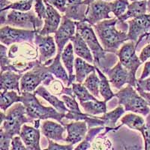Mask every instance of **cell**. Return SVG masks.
Here are the masks:
<instances>
[{
    "instance_id": "1",
    "label": "cell",
    "mask_w": 150,
    "mask_h": 150,
    "mask_svg": "<svg viewBox=\"0 0 150 150\" xmlns=\"http://www.w3.org/2000/svg\"><path fill=\"white\" fill-rule=\"evenodd\" d=\"M77 33H78L89 46L91 52L93 53L94 63L98 68H101L103 73L109 70L116 62V56L112 54H107L108 52L104 50L96 38V33L92 27V25L86 21L76 22Z\"/></svg>"
},
{
    "instance_id": "2",
    "label": "cell",
    "mask_w": 150,
    "mask_h": 150,
    "mask_svg": "<svg viewBox=\"0 0 150 150\" xmlns=\"http://www.w3.org/2000/svg\"><path fill=\"white\" fill-rule=\"evenodd\" d=\"M118 22L119 19L115 17L101 21L93 26L103 48L108 53L116 54L120 45L129 40L125 32L116 29Z\"/></svg>"
},
{
    "instance_id": "3",
    "label": "cell",
    "mask_w": 150,
    "mask_h": 150,
    "mask_svg": "<svg viewBox=\"0 0 150 150\" xmlns=\"http://www.w3.org/2000/svg\"><path fill=\"white\" fill-rule=\"evenodd\" d=\"M21 102L26 108V116L32 120L53 119L58 121L62 125H65L62 122V119L65 118V115L59 112L54 108L43 106L36 98L35 93L22 92L21 95Z\"/></svg>"
},
{
    "instance_id": "4",
    "label": "cell",
    "mask_w": 150,
    "mask_h": 150,
    "mask_svg": "<svg viewBox=\"0 0 150 150\" xmlns=\"http://www.w3.org/2000/svg\"><path fill=\"white\" fill-rule=\"evenodd\" d=\"M115 96L119 99V104L124 106L125 111H132L144 116H147L150 113L148 103L137 92L132 86L128 85L120 89V92L115 94Z\"/></svg>"
},
{
    "instance_id": "5",
    "label": "cell",
    "mask_w": 150,
    "mask_h": 150,
    "mask_svg": "<svg viewBox=\"0 0 150 150\" xmlns=\"http://www.w3.org/2000/svg\"><path fill=\"white\" fill-rule=\"evenodd\" d=\"M26 114V108L21 102L13 106L7 114L5 115L4 112H2V129L12 137L21 134V126L24 123L33 122L32 119H28V116H25Z\"/></svg>"
},
{
    "instance_id": "6",
    "label": "cell",
    "mask_w": 150,
    "mask_h": 150,
    "mask_svg": "<svg viewBox=\"0 0 150 150\" xmlns=\"http://www.w3.org/2000/svg\"><path fill=\"white\" fill-rule=\"evenodd\" d=\"M52 81L54 80L47 66L39 62L29 71L23 75L21 80V93L35 92L41 83L43 82L44 85L49 86Z\"/></svg>"
},
{
    "instance_id": "7",
    "label": "cell",
    "mask_w": 150,
    "mask_h": 150,
    "mask_svg": "<svg viewBox=\"0 0 150 150\" xmlns=\"http://www.w3.org/2000/svg\"><path fill=\"white\" fill-rule=\"evenodd\" d=\"M4 24L12 27L31 29L38 33L44 26V21L38 17L34 10L26 12L10 10L8 12L7 11Z\"/></svg>"
},
{
    "instance_id": "8",
    "label": "cell",
    "mask_w": 150,
    "mask_h": 150,
    "mask_svg": "<svg viewBox=\"0 0 150 150\" xmlns=\"http://www.w3.org/2000/svg\"><path fill=\"white\" fill-rule=\"evenodd\" d=\"M136 50L135 43L131 41L124 44L116 54L122 65L128 71L131 80L137 87V80L136 79V72L143 62L136 55Z\"/></svg>"
},
{
    "instance_id": "9",
    "label": "cell",
    "mask_w": 150,
    "mask_h": 150,
    "mask_svg": "<svg viewBox=\"0 0 150 150\" xmlns=\"http://www.w3.org/2000/svg\"><path fill=\"white\" fill-rule=\"evenodd\" d=\"M128 23V39L133 41L137 48L140 41L150 34V14L143 15L129 20Z\"/></svg>"
},
{
    "instance_id": "10",
    "label": "cell",
    "mask_w": 150,
    "mask_h": 150,
    "mask_svg": "<svg viewBox=\"0 0 150 150\" xmlns=\"http://www.w3.org/2000/svg\"><path fill=\"white\" fill-rule=\"evenodd\" d=\"M37 31L19 29L9 26H2L0 30V40L2 44L10 45L14 43H33Z\"/></svg>"
},
{
    "instance_id": "11",
    "label": "cell",
    "mask_w": 150,
    "mask_h": 150,
    "mask_svg": "<svg viewBox=\"0 0 150 150\" xmlns=\"http://www.w3.org/2000/svg\"><path fill=\"white\" fill-rule=\"evenodd\" d=\"M110 2L104 0H96L89 4L86 13V21L92 26H95L101 21L111 19Z\"/></svg>"
},
{
    "instance_id": "12",
    "label": "cell",
    "mask_w": 150,
    "mask_h": 150,
    "mask_svg": "<svg viewBox=\"0 0 150 150\" xmlns=\"http://www.w3.org/2000/svg\"><path fill=\"white\" fill-rule=\"evenodd\" d=\"M77 29L76 22L68 18L65 15L62 16L61 23L55 33V41H56L58 53L57 54L62 55L65 47L68 41L71 39V38L76 34L75 29Z\"/></svg>"
},
{
    "instance_id": "13",
    "label": "cell",
    "mask_w": 150,
    "mask_h": 150,
    "mask_svg": "<svg viewBox=\"0 0 150 150\" xmlns=\"http://www.w3.org/2000/svg\"><path fill=\"white\" fill-rule=\"evenodd\" d=\"M104 74L108 75L110 83L116 89H121L122 87L126 83L136 88V86L131 80L129 73L126 68L123 67L120 62H118L114 67L110 68Z\"/></svg>"
},
{
    "instance_id": "14",
    "label": "cell",
    "mask_w": 150,
    "mask_h": 150,
    "mask_svg": "<svg viewBox=\"0 0 150 150\" xmlns=\"http://www.w3.org/2000/svg\"><path fill=\"white\" fill-rule=\"evenodd\" d=\"M35 44L39 50L40 63L44 64L46 62L52 59L56 53V45L53 38L51 36H42L36 33L35 38Z\"/></svg>"
},
{
    "instance_id": "15",
    "label": "cell",
    "mask_w": 150,
    "mask_h": 150,
    "mask_svg": "<svg viewBox=\"0 0 150 150\" xmlns=\"http://www.w3.org/2000/svg\"><path fill=\"white\" fill-rule=\"evenodd\" d=\"M45 2L47 7L46 17L44 20V26L38 33L42 36H47L51 33H56L59 27L62 17L60 14V12L55 8L45 1Z\"/></svg>"
},
{
    "instance_id": "16",
    "label": "cell",
    "mask_w": 150,
    "mask_h": 150,
    "mask_svg": "<svg viewBox=\"0 0 150 150\" xmlns=\"http://www.w3.org/2000/svg\"><path fill=\"white\" fill-rule=\"evenodd\" d=\"M86 124L85 121H76L74 122L64 125L63 126H65L68 131V136L65 141L72 145L81 141L86 137L87 131Z\"/></svg>"
},
{
    "instance_id": "17",
    "label": "cell",
    "mask_w": 150,
    "mask_h": 150,
    "mask_svg": "<svg viewBox=\"0 0 150 150\" xmlns=\"http://www.w3.org/2000/svg\"><path fill=\"white\" fill-rule=\"evenodd\" d=\"M20 134L28 150H41L39 146L41 136L38 128L24 125Z\"/></svg>"
},
{
    "instance_id": "18",
    "label": "cell",
    "mask_w": 150,
    "mask_h": 150,
    "mask_svg": "<svg viewBox=\"0 0 150 150\" xmlns=\"http://www.w3.org/2000/svg\"><path fill=\"white\" fill-rule=\"evenodd\" d=\"M71 41L73 44L74 53L80 58L88 62L89 63H94V57L92 56L90 49L82 36L78 33H76V34L71 38Z\"/></svg>"
},
{
    "instance_id": "19",
    "label": "cell",
    "mask_w": 150,
    "mask_h": 150,
    "mask_svg": "<svg viewBox=\"0 0 150 150\" xmlns=\"http://www.w3.org/2000/svg\"><path fill=\"white\" fill-rule=\"evenodd\" d=\"M23 75L21 74H14L13 71H7L1 73V81L0 87L1 92L3 91H17L20 95H21V90L19 86V80L22 78Z\"/></svg>"
},
{
    "instance_id": "20",
    "label": "cell",
    "mask_w": 150,
    "mask_h": 150,
    "mask_svg": "<svg viewBox=\"0 0 150 150\" xmlns=\"http://www.w3.org/2000/svg\"><path fill=\"white\" fill-rule=\"evenodd\" d=\"M65 129L62 125L52 121H45L41 125V131L46 137L55 141L65 140L63 133Z\"/></svg>"
},
{
    "instance_id": "21",
    "label": "cell",
    "mask_w": 150,
    "mask_h": 150,
    "mask_svg": "<svg viewBox=\"0 0 150 150\" xmlns=\"http://www.w3.org/2000/svg\"><path fill=\"white\" fill-rule=\"evenodd\" d=\"M74 47L72 43H68L66 47L64 49L63 52L62 53L61 57L62 60L63 62L64 65L66 68L68 72V76H69V82H68V87L72 85L74 81L76 79V76L74 75Z\"/></svg>"
},
{
    "instance_id": "22",
    "label": "cell",
    "mask_w": 150,
    "mask_h": 150,
    "mask_svg": "<svg viewBox=\"0 0 150 150\" xmlns=\"http://www.w3.org/2000/svg\"><path fill=\"white\" fill-rule=\"evenodd\" d=\"M34 93L35 95H38V96L42 97L44 99H45L47 101H48L60 113L65 115L69 111V110L67 108V107L65 106V103L63 101H60L59 99L57 98L56 96H53L43 86H40L38 87L37 89L34 92Z\"/></svg>"
},
{
    "instance_id": "23",
    "label": "cell",
    "mask_w": 150,
    "mask_h": 150,
    "mask_svg": "<svg viewBox=\"0 0 150 150\" xmlns=\"http://www.w3.org/2000/svg\"><path fill=\"white\" fill-rule=\"evenodd\" d=\"M147 12V0L139 1V2H132L129 4L128 10L125 14L119 18L120 23L129 21L131 19L146 14Z\"/></svg>"
},
{
    "instance_id": "24",
    "label": "cell",
    "mask_w": 150,
    "mask_h": 150,
    "mask_svg": "<svg viewBox=\"0 0 150 150\" xmlns=\"http://www.w3.org/2000/svg\"><path fill=\"white\" fill-rule=\"evenodd\" d=\"M88 6L89 5L84 3L74 4V5L68 4L66 11L65 12V16L75 22L85 21Z\"/></svg>"
},
{
    "instance_id": "25",
    "label": "cell",
    "mask_w": 150,
    "mask_h": 150,
    "mask_svg": "<svg viewBox=\"0 0 150 150\" xmlns=\"http://www.w3.org/2000/svg\"><path fill=\"white\" fill-rule=\"evenodd\" d=\"M74 68L76 70V80L78 83H82L89 74L96 71V65H90L88 62L80 57L75 59Z\"/></svg>"
},
{
    "instance_id": "26",
    "label": "cell",
    "mask_w": 150,
    "mask_h": 150,
    "mask_svg": "<svg viewBox=\"0 0 150 150\" xmlns=\"http://www.w3.org/2000/svg\"><path fill=\"white\" fill-rule=\"evenodd\" d=\"M60 56L61 55L57 54L56 57L53 58L52 63L47 66L48 70L50 73L54 74L55 77L61 80L64 83L67 84L68 86V82H69V76L67 74L66 71L60 62Z\"/></svg>"
},
{
    "instance_id": "27",
    "label": "cell",
    "mask_w": 150,
    "mask_h": 150,
    "mask_svg": "<svg viewBox=\"0 0 150 150\" xmlns=\"http://www.w3.org/2000/svg\"><path fill=\"white\" fill-rule=\"evenodd\" d=\"M80 105L82 106L84 111L87 114L91 116L101 114V113H106L107 112V101H88L84 102H80Z\"/></svg>"
},
{
    "instance_id": "28",
    "label": "cell",
    "mask_w": 150,
    "mask_h": 150,
    "mask_svg": "<svg viewBox=\"0 0 150 150\" xmlns=\"http://www.w3.org/2000/svg\"><path fill=\"white\" fill-rule=\"evenodd\" d=\"M121 122L122 125H125L131 129L137 130L140 133L143 132L146 125L144 119L134 113H129L123 116L121 119Z\"/></svg>"
},
{
    "instance_id": "29",
    "label": "cell",
    "mask_w": 150,
    "mask_h": 150,
    "mask_svg": "<svg viewBox=\"0 0 150 150\" xmlns=\"http://www.w3.org/2000/svg\"><path fill=\"white\" fill-rule=\"evenodd\" d=\"M21 102V95L14 91H3L0 94V108L2 112L7 110L14 103Z\"/></svg>"
},
{
    "instance_id": "30",
    "label": "cell",
    "mask_w": 150,
    "mask_h": 150,
    "mask_svg": "<svg viewBox=\"0 0 150 150\" xmlns=\"http://www.w3.org/2000/svg\"><path fill=\"white\" fill-rule=\"evenodd\" d=\"M96 71L98 72V77L100 78V93L101 96L104 98V101H108L112 97H114L115 94L112 92L110 86V81L108 80L104 74L100 71L97 66H96Z\"/></svg>"
},
{
    "instance_id": "31",
    "label": "cell",
    "mask_w": 150,
    "mask_h": 150,
    "mask_svg": "<svg viewBox=\"0 0 150 150\" xmlns=\"http://www.w3.org/2000/svg\"><path fill=\"white\" fill-rule=\"evenodd\" d=\"M125 110L122 105H120L114 110L104 113L102 117H100L104 122V124L108 128L112 129L114 128L117 120L122 116Z\"/></svg>"
},
{
    "instance_id": "32",
    "label": "cell",
    "mask_w": 150,
    "mask_h": 150,
    "mask_svg": "<svg viewBox=\"0 0 150 150\" xmlns=\"http://www.w3.org/2000/svg\"><path fill=\"white\" fill-rule=\"evenodd\" d=\"M72 91L75 98L78 99L80 102H84L88 101H97L98 99L84 86L83 84L81 83H72Z\"/></svg>"
},
{
    "instance_id": "33",
    "label": "cell",
    "mask_w": 150,
    "mask_h": 150,
    "mask_svg": "<svg viewBox=\"0 0 150 150\" xmlns=\"http://www.w3.org/2000/svg\"><path fill=\"white\" fill-rule=\"evenodd\" d=\"M84 86L86 87V89L91 92L92 96H96L98 98H99V88H100V78L96 74V71L89 74L83 83Z\"/></svg>"
},
{
    "instance_id": "34",
    "label": "cell",
    "mask_w": 150,
    "mask_h": 150,
    "mask_svg": "<svg viewBox=\"0 0 150 150\" xmlns=\"http://www.w3.org/2000/svg\"><path fill=\"white\" fill-rule=\"evenodd\" d=\"M129 0H113L110 2L111 12L116 18H120L125 14L129 5Z\"/></svg>"
},
{
    "instance_id": "35",
    "label": "cell",
    "mask_w": 150,
    "mask_h": 150,
    "mask_svg": "<svg viewBox=\"0 0 150 150\" xmlns=\"http://www.w3.org/2000/svg\"><path fill=\"white\" fill-rule=\"evenodd\" d=\"M34 5V1H24V0H17L16 2H12L10 5L2 11L14 10L21 12H26L32 10Z\"/></svg>"
},
{
    "instance_id": "36",
    "label": "cell",
    "mask_w": 150,
    "mask_h": 150,
    "mask_svg": "<svg viewBox=\"0 0 150 150\" xmlns=\"http://www.w3.org/2000/svg\"><path fill=\"white\" fill-rule=\"evenodd\" d=\"M34 11L38 17L44 21L46 17L47 7L44 0H35L34 2Z\"/></svg>"
},
{
    "instance_id": "37",
    "label": "cell",
    "mask_w": 150,
    "mask_h": 150,
    "mask_svg": "<svg viewBox=\"0 0 150 150\" xmlns=\"http://www.w3.org/2000/svg\"><path fill=\"white\" fill-rule=\"evenodd\" d=\"M62 99L63 102L65 103L67 108H68L70 111L81 112L80 108H79L78 103L77 102L76 99H75V96H73V97H72V96L64 95V96H62Z\"/></svg>"
},
{
    "instance_id": "38",
    "label": "cell",
    "mask_w": 150,
    "mask_h": 150,
    "mask_svg": "<svg viewBox=\"0 0 150 150\" xmlns=\"http://www.w3.org/2000/svg\"><path fill=\"white\" fill-rule=\"evenodd\" d=\"M145 143V150H150V113L146 116L145 128L142 132Z\"/></svg>"
},
{
    "instance_id": "39",
    "label": "cell",
    "mask_w": 150,
    "mask_h": 150,
    "mask_svg": "<svg viewBox=\"0 0 150 150\" xmlns=\"http://www.w3.org/2000/svg\"><path fill=\"white\" fill-rule=\"evenodd\" d=\"M11 136L8 134L6 132L1 128V133H0V149L1 150H9L10 148L11 140H12Z\"/></svg>"
},
{
    "instance_id": "40",
    "label": "cell",
    "mask_w": 150,
    "mask_h": 150,
    "mask_svg": "<svg viewBox=\"0 0 150 150\" xmlns=\"http://www.w3.org/2000/svg\"><path fill=\"white\" fill-rule=\"evenodd\" d=\"M45 1L52 5L59 12L65 14L67 5H68V2L66 0H45Z\"/></svg>"
},
{
    "instance_id": "41",
    "label": "cell",
    "mask_w": 150,
    "mask_h": 150,
    "mask_svg": "<svg viewBox=\"0 0 150 150\" xmlns=\"http://www.w3.org/2000/svg\"><path fill=\"white\" fill-rule=\"evenodd\" d=\"M21 140V137H14L11 140V150H28L26 146L23 145V143Z\"/></svg>"
},
{
    "instance_id": "42",
    "label": "cell",
    "mask_w": 150,
    "mask_h": 150,
    "mask_svg": "<svg viewBox=\"0 0 150 150\" xmlns=\"http://www.w3.org/2000/svg\"><path fill=\"white\" fill-rule=\"evenodd\" d=\"M136 89H140L144 92H150V77L144 80H137Z\"/></svg>"
},
{
    "instance_id": "43",
    "label": "cell",
    "mask_w": 150,
    "mask_h": 150,
    "mask_svg": "<svg viewBox=\"0 0 150 150\" xmlns=\"http://www.w3.org/2000/svg\"><path fill=\"white\" fill-rule=\"evenodd\" d=\"M48 143H49L48 148L44 150H73V145L72 144L67 146L59 145L57 143H53L50 140H48Z\"/></svg>"
},
{
    "instance_id": "44",
    "label": "cell",
    "mask_w": 150,
    "mask_h": 150,
    "mask_svg": "<svg viewBox=\"0 0 150 150\" xmlns=\"http://www.w3.org/2000/svg\"><path fill=\"white\" fill-rule=\"evenodd\" d=\"M139 58L142 62H145L147 59L150 58V44L142 50Z\"/></svg>"
},
{
    "instance_id": "45",
    "label": "cell",
    "mask_w": 150,
    "mask_h": 150,
    "mask_svg": "<svg viewBox=\"0 0 150 150\" xmlns=\"http://www.w3.org/2000/svg\"><path fill=\"white\" fill-rule=\"evenodd\" d=\"M150 76V61L146 62L145 65H144V68L142 72V74L140 76L139 80H144V79L147 78Z\"/></svg>"
},
{
    "instance_id": "46",
    "label": "cell",
    "mask_w": 150,
    "mask_h": 150,
    "mask_svg": "<svg viewBox=\"0 0 150 150\" xmlns=\"http://www.w3.org/2000/svg\"><path fill=\"white\" fill-rule=\"evenodd\" d=\"M137 92H138V93L140 94V96L146 101V102L148 103L150 108V92H144V91L140 90V89H137Z\"/></svg>"
},
{
    "instance_id": "47",
    "label": "cell",
    "mask_w": 150,
    "mask_h": 150,
    "mask_svg": "<svg viewBox=\"0 0 150 150\" xmlns=\"http://www.w3.org/2000/svg\"><path fill=\"white\" fill-rule=\"evenodd\" d=\"M89 147H90V143H89V141L86 140L80 143V145L75 149V150H86Z\"/></svg>"
},
{
    "instance_id": "48",
    "label": "cell",
    "mask_w": 150,
    "mask_h": 150,
    "mask_svg": "<svg viewBox=\"0 0 150 150\" xmlns=\"http://www.w3.org/2000/svg\"><path fill=\"white\" fill-rule=\"evenodd\" d=\"M12 2L9 0H0V5H1V11L5 9V8L10 5Z\"/></svg>"
},
{
    "instance_id": "49",
    "label": "cell",
    "mask_w": 150,
    "mask_h": 150,
    "mask_svg": "<svg viewBox=\"0 0 150 150\" xmlns=\"http://www.w3.org/2000/svg\"><path fill=\"white\" fill-rule=\"evenodd\" d=\"M68 4L70 5H74V4H80V3H83V0H66Z\"/></svg>"
},
{
    "instance_id": "50",
    "label": "cell",
    "mask_w": 150,
    "mask_h": 150,
    "mask_svg": "<svg viewBox=\"0 0 150 150\" xmlns=\"http://www.w3.org/2000/svg\"><path fill=\"white\" fill-rule=\"evenodd\" d=\"M95 1H96V0H83V3L86 4V5H89V4L92 3V2H95Z\"/></svg>"
},
{
    "instance_id": "51",
    "label": "cell",
    "mask_w": 150,
    "mask_h": 150,
    "mask_svg": "<svg viewBox=\"0 0 150 150\" xmlns=\"http://www.w3.org/2000/svg\"><path fill=\"white\" fill-rule=\"evenodd\" d=\"M147 12L150 14V0H147Z\"/></svg>"
},
{
    "instance_id": "52",
    "label": "cell",
    "mask_w": 150,
    "mask_h": 150,
    "mask_svg": "<svg viewBox=\"0 0 150 150\" xmlns=\"http://www.w3.org/2000/svg\"><path fill=\"white\" fill-rule=\"evenodd\" d=\"M130 2H139V1H144V0H129Z\"/></svg>"
},
{
    "instance_id": "53",
    "label": "cell",
    "mask_w": 150,
    "mask_h": 150,
    "mask_svg": "<svg viewBox=\"0 0 150 150\" xmlns=\"http://www.w3.org/2000/svg\"><path fill=\"white\" fill-rule=\"evenodd\" d=\"M104 1H108V2H112L113 0H104Z\"/></svg>"
},
{
    "instance_id": "54",
    "label": "cell",
    "mask_w": 150,
    "mask_h": 150,
    "mask_svg": "<svg viewBox=\"0 0 150 150\" xmlns=\"http://www.w3.org/2000/svg\"><path fill=\"white\" fill-rule=\"evenodd\" d=\"M24 1H35V0H24Z\"/></svg>"
},
{
    "instance_id": "55",
    "label": "cell",
    "mask_w": 150,
    "mask_h": 150,
    "mask_svg": "<svg viewBox=\"0 0 150 150\" xmlns=\"http://www.w3.org/2000/svg\"><path fill=\"white\" fill-rule=\"evenodd\" d=\"M149 35H150V34H149Z\"/></svg>"
}]
</instances>
